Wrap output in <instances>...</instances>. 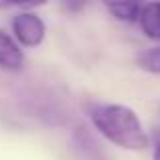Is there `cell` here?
Here are the masks:
<instances>
[{
    "instance_id": "1",
    "label": "cell",
    "mask_w": 160,
    "mask_h": 160,
    "mask_svg": "<svg viewBox=\"0 0 160 160\" xmlns=\"http://www.w3.org/2000/svg\"><path fill=\"white\" fill-rule=\"evenodd\" d=\"M95 128L108 138L109 142L128 150H142L148 146V136L138 120L136 112L126 106L108 103L98 106L91 112Z\"/></svg>"
},
{
    "instance_id": "4",
    "label": "cell",
    "mask_w": 160,
    "mask_h": 160,
    "mask_svg": "<svg viewBox=\"0 0 160 160\" xmlns=\"http://www.w3.org/2000/svg\"><path fill=\"white\" fill-rule=\"evenodd\" d=\"M140 27L146 37L160 41V2L142 4L140 10Z\"/></svg>"
},
{
    "instance_id": "7",
    "label": "cell",
    "mask_w": 160,
    "mask_h": 160,
    "mask_svg": "<svg viewBox=\"0 0 160 160\" xmlns=\"http://www.w3.org/2000/svg\"><path fill=\"white\" fill-rule=\"evenodd\" d=\"M152 160H160V142L156 144V148H154V158Z\"/></svg>"
},
{
    "instance_id": "3",
    "label": "cell",
    "mask_w": 160,
    "mask_h": 160,
    "mask_svg": "<svg viewBox=\"0 0 160 160\" xmlns=\"http://www.w3.org/2000/svg\"><path fill=\"white\" fill-rule=\"evenodd\" d=\"M24 57L12 37L0 31V67L2 69H20Z\"/></svg>"
},
{
    "instance_id": "2",
    "label": "cell",
    "mask_w": 160,
    "mask_h": 160,
    "mask_svg": "<svg viewBox=\"0 0 160 160\" xmlns=\"http://www.w3.org/2000/svg\"><path fill=\"white\" fill-rule=\"evenodd\" d=\"M12 31H14V37L22 45L35 47L45 37V24H43V20L37 14H32V12H20V14H16L14 20H12Z\"/></svg>"
},
{
    "instance_id": "6",
    "label": "cell",
    "mask_w": 160,
    "mask_h": 160,
    "mask_svg": "<svg viewBox=\"0 0 160 160\" xmlns=\"http://www.w3.org/2000/svg\"><path fill=\"white\" fill-rule=\"evenodd\" d=\"M138 65L146 71L152 73H160V47H152V49H144L138 55Z\"/></svg>"
},
{
    "instance_id": "5",
    "label": "cell",
    "mask_w": 160,
    "mask_h": 160,
    "mask_svg": "<svg viewBox=\"0 0 160 160\" xmlns=\"http://www.w3.org/2000/svg\"><path fill=\"white\" fill-rule=\"evenodd\" d=\"M106 6L113 16H118L120 20H128V22L140 18V10H142V6L138 2H108Z\"/></svg>"
}]
</instances>
